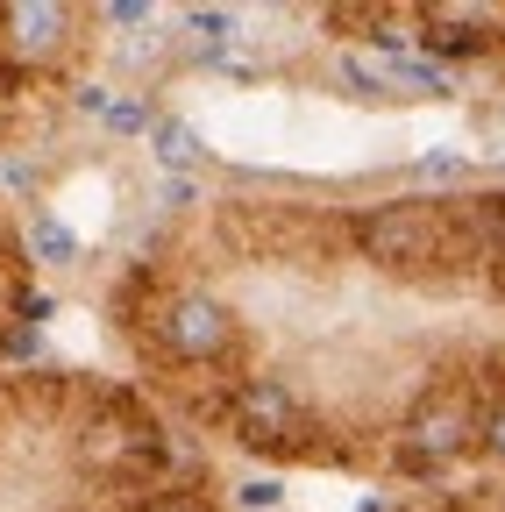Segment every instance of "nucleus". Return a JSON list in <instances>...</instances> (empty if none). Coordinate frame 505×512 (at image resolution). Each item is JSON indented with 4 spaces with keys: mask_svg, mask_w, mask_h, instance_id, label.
I'll return each mask as SVG.
<instances>
[{
    "mask_svg": "<svg viewBox=\"0 0 505 512\" xmlns=\"http://www.w3.org/2000/svg\"><path fill=\"white\" fill-rule=\"evenodd\" d=\"M143 342L171 370H235L242 363V313L207 285H171L136 313Z\"/></svg>",
    "mask_w": 505,
    "mask_h": 512,
    "instance_id": "nucleus-2",
    "label": "nucleus"
},
{
    "mask_svg": "<svg viewBox=\"0 0 505 512\" xmlns=\"http://www.w3.org/2000/svg\"><path fill=\"white\" fill-rule=\"evenodd\" d=\"M185 29L207 36V43H228V36H235V15H221V8H193V15H185Z\"/></svg>",
    "mask_w": 505,
    "mask_h": 512,
    "instance_id": "nucleus-16",
    "label": "nucleus"
},
{
    "mask_svg": "<svg viewBox=\"0 0 505 512\" xmlns=\"http://www.w3.org/2000/svg\"><path fill=\"white\" fill-rule=\"evenodd\" d=\"M129 512H214V505H207L200 491H185V484H157V491H150V498H136Z\"/></svg>",
    "mask_w": 505,
    "mask_h": 512,
    "instance_id": "nucleus-15",
    "label": "nucleus"
},
{
    "mask_svg": "<svg viewBox=\"0 0 505 512\" xmlns=\"http://www.w3.org/2000/svg\"><path fill=\"white\" fill-rule=\"evenodd\" d=\"M477 399H484V441H477V448L505 470V384H484Z\"/></svg>",
    "mask_w": 505,
    "mask_h": 512,
    "instance_id": "nucleus-14",
    "label": "nucleus"
},
{
    "mask_svg": "<svg viewBox=\"0 0 505 512\" xmlns=\"http://www.w3.org/2000/svg\"><path fill=\"white\" fill-rule=\"evenodd\" d=\"M420 178H463V157H456V150H441V157L420 164Z\"/></svg>",
    "mask_w": 505,
    "mask_h": 512,
    "instance_id": "nucleus-19",
    "label": "nucleus"
},
{
    "mask_svg": "<svg viewBox=\"0 0 505 512\" xmlns=\"http://www.w3.org/2000/svg\"><path fill=\"white\" fill-rule=\"evenodd\" d=\"M498 43H505V15L498 8H477V0L420 8V50L441 57V72H449V57H491Z\"/></svg>",
    "mask_w": 505,
    "mask_h": 512,
    "instance_id": "nucleus-7",
    "label": "nucleus"
},
{
    "mask_svg": "<svg viewBox=\"0 0 505 512\" xmlns=\"http://www.w3.org/2000/svg\"><path fill=\"white\" fill-rule=\"evenodd\" d=\"M193 200H200L193 178H164V207H193Z\"/></svg>",
    "mask_w": 505,
    "mask_h": 512,
    "instance_id": "nucleus-20",
    "label": "nucleus"
},
{
    "mask_svg": "<svg viewBox=\"0 0 505 512\" xmlns=\"http://www.w3.org/2000/svg\"><path fill=\"white\" fill-rule=\"evenodd\" d=\"M29 256H36V264H79V235L57 214H36L29 221Z\"/></svg>",
    "mask_w": 505,
    "mask_h": 512,
    "instance_id": "nucleus-12",
    "label": "nucleus"
},
{
    "mask_svg": "<svg viewBox=\"0 0 505 512\" xmlns=\"http://www.w3.org/2000/svg\"><path fill=\"white\" fill-rule=\"evenodd\" d=\"M349 249L385 278H441L456 264H477V228L463 200H370L349 214Z\"/></svg>",
    "mask_w": 505,
    "mask_h": 512,
    "instance_id": "nucleus-1",
    "label": "nucleus"
},
{
    "mask_svg": "<svg viewBox=\"0 0 505 512\" xmlns=\"http://www.w3.org/2000/svg\"><path fill=\"white\" fill-rule=\"evenodd\" d=\"M242 505H257V512L278 505V477H249V484H242Z\"/></svg>",
    "mask_w": 505,
    "mask_h": 512,
    "instance_id": "nucleus-18",
    "label": "nucleus"
},
{
    "mask_svg": "<svg viewBox=\"0 0 505 512\" xmlns=\"http://www.w3.org/2000/svg\"><path fill=\"white\" fill-rule=\"evenodd\" d=\"M79 107L100 114L114 136H150V128H157V107H150V100H107L100 86H79Z\"/></svg>",
    "mask_w": 505,
    "mask_h": 512,
    "instance_id": "nucleus-10",
    "label": "nucleus"
},
{
    "mask_svg": "<svg viewBox=\"0 0 505 512\" xmlns=\"http://www.w3.org/2000/svg\"><path fill=\"white\" fill-rule=\"evenodd\" d=\"M150 150H157V164H164L171 178H193V171L207 164L200 128H193V121H178V114H157V128H150Z\"/></svg>",
    "mask_w": 505,
    "mask_h": 512,
    "instance_id": "nucleus-9",
    "label": "nucleus"
},
{
    "mask_svg": "<svg viewBox=\"0 0 505 512\" xmlns=\"http://www.w3.org/2000/svg\"><path fill=\"white\" fill-rule=\"evenodd\" d=\"M335 79H342L356 100H399V93H392V64H385V57H342V64H335Z\"/></svg>",
    "mask_w": 505,
    "mask_h": 512,
    "instance_id": "nucleus-11",
    "label": "nucleus"
},
{
    "mask_svg": "<svg viewBox=\"0 0 505 512\" xmlns=\"http://www.w3.org/2000/svg\"><path fill=\"white\" fill-rule=\"evenodd\" d=\"M221 427L242 441V448H257V456H313V434H321V420H313V406L292 392L285 377H264V370H249L228 384V413Z\"/></svg>",
    "mask_w": 505,
    "mask_h": 512,
    "instance_id": "nucleus-5",
    "label": "nucleus"
},
{
    "mask_svg": "<svg viewBox=\"0 0 505 512\" xmlns=\"http://www.w3.org/2000/svg\"><path fill=\"white\" fill-rule=\"evenodd\" d=\"M100 22H107V29H150L157 8H143V0H114V8H100Z\"/></svg>",
    "mask_w": 505,
    "mask_h": 512,
    "instance_id": "nucleus-17",
    "label": "nucleus"
},
{
    "mask_svg": "<svg viewBox=\"0 0 505 512\" xmlns=\"http://www.w3.org/2000/svg\"><path fill=\"white\" fill-rule=\"evenodd\" d=\"M72 463L100 484H136L150 470H164V427L136 406V399H93V413L72 434Z\"/></svg>",
    "mask_w": 505,
    "mask_h": 512,
    "instance_id": "nucleus-3",
    "label": "nucleus"
},
{
    "mask_svg": "<svg viewBox=\"0 0 505 512\" xmlns=\"http://www.w3.org/2000/svg\"><path fill=\"white\" fill-rule=\"evenodd\" d=\"M313 214L306 207H278V200H235L221 214V242L242 249V256H257V264H271V256H292L306 242Z\"/></svg>",
    "mask_w": 505,
    "mask_h": 512,
    "instance_id": "nucleus-8",
    "label": "nucleus"
},
{
    "mask_svg": "<svg viewBox=\"0 0 505 512\" xmlns=\"http://www.w3.org/2000/svg\"><path fill=\"white\" fill-rule=\"evenodd\" d=\"M72 399V377H57V370H36V377H15V406L22 413H36V420H50L57 406Z\"/></svg>",
    "mask_w": 505,
    "mask_h": 512,
    "instance_id": "nucleus-13",
    "label": "nucleus"
},
{
    "mask_svg": "<svg viewBox=\"0 0 505 512\" xmlns=\"http://www.w3.org/2000/svg\"><path fill=\"white\" fill-rule=\"evenodd\" d=\"M79 43V8L65 0H8L0 8V86L43 79L72 57Z\"/></svg>",
    "mask_w": 505,
    "mask_h": 512,
    "instance_id": "nucleus-6",
    "label": "nucleus"
},
{
    "mask_svg": "<svg viewBox=\"0 0 505 512\" xmlns=\"http://www.w3.org/2000/svg\"><path fill=\"white\" fill-rule=\"evenodd\" d=\"M477 441H484V399H477V384H427V392L406 406L399 420V463L406 470H449L463 456H477Z\"/></svg>",
    "mask_w": 505,
    "mask_h": 512,
    "instance_id": "nucleus-4",
    "label": "nucleus"
}]
</instances>
